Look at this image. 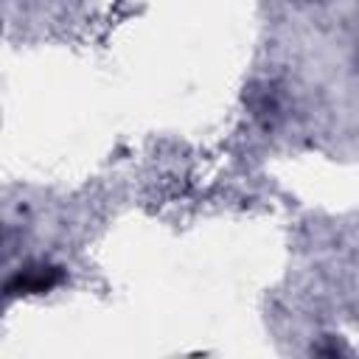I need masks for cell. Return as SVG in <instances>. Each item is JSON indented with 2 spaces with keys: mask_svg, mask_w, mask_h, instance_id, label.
Instances as JSON below:
<instances>
[{
  "mask_svg": "<svg viewBox=\"0 0 359 359\" xmlns=\"http://www.w3.org/2000/svg\"><path fill=\"white\" fill-rule=\"evenodd\" d=\"M59 280H62V272L56 266H45V264L42 266H28V269L17 272L8 280L6 292L8 294H42V292L53 289Z\"/></svg>",
  "mask_w": 359,
  "mask_h": 359,
  "instance_id": "cell-1",
  "label": "cell"
}]
</instances>
